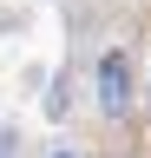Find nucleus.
Here are the masks:
<instances>
[{
    "instance_id": "nucleus-2",
    "label": "nucleus",
    "mask_w": 151,
    "mask_h": 158,
    "mask_svg": "<svg viewBox=\"0 0 151 158\" xmlns=\"http://www.w3.org/2000/svg\"><path fill=\"white\" fill-rule=\"evenodd\" d=\"M7 152H13V132H7V125H0V158H7Z\"/></svg>"
},
{
    "instance_id": "nucleus-1",
    "label": "nucleus",
    "mask_w": 151,
    "mask_h": 158,
    "mask_svg": "<svg viewBox=\"0 0 151 158\" xmlns=\"http://www.w3.org/2000/svg\"><path fill=\"white\" fill-rule=\"evenodd\" d=\"M99 99H105V112H125V59L118 53H105V66H99Z\"/></svg>"
},
{
    "instance_id": "nucleus-3",
    "label": "nucleus",
    "mask_w": 151,
    "mask_h": 158,
    "mask_svg": "<svg viewBox=\"0 0 151 158\" xmlns=\"http://www.w3.org/2000/svg\"><path fill=\"white\" fill-rule=\"evenodd\" d=\"M59 158H66V152H59Z\"/></svg>"
}]
</instances>
